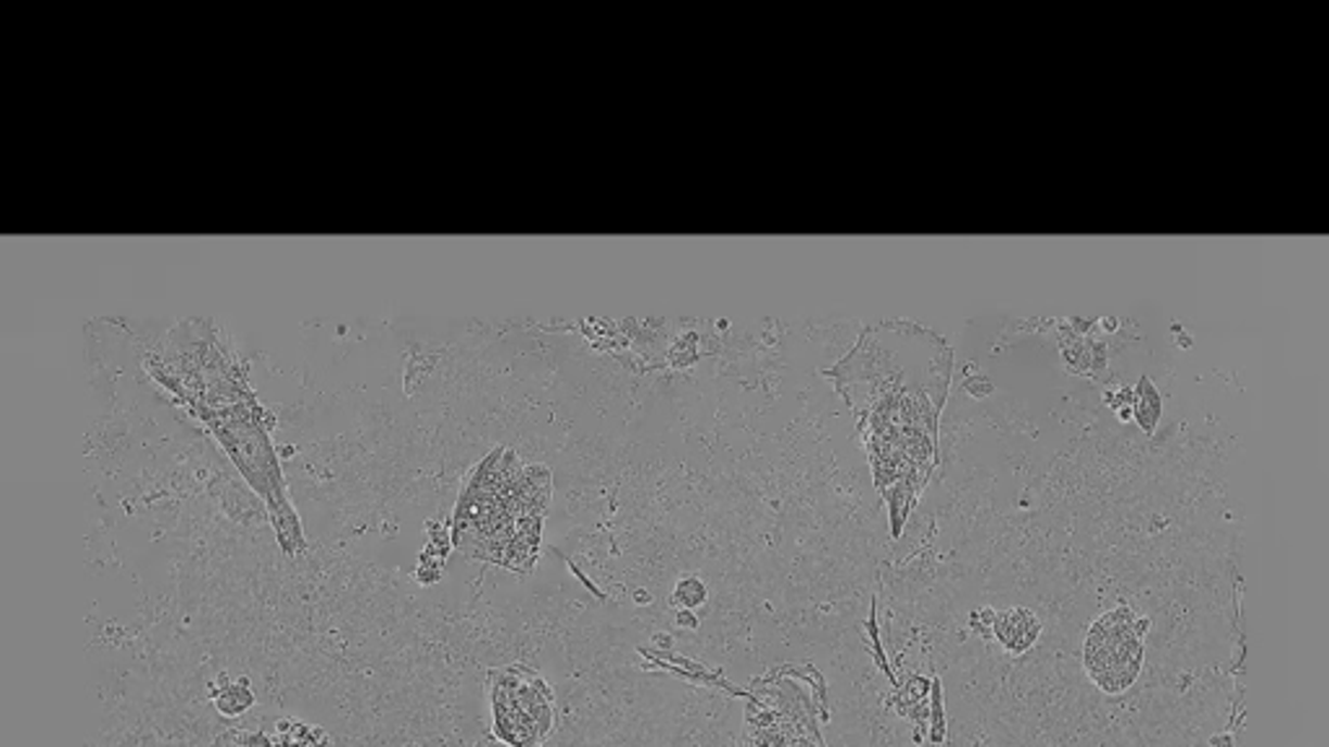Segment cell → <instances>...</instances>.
Wrapping results in <instances>:
<instances>
[{"mask_svg": "<svg viewBox=\"0 0 1329 747\" xmlns=\"http://www.w3.org/2000/svg\"><path fill=\"white\" fill-rule=\"evenodd\" d=\"M550 506V470L524 465L507 446L476 467L452 511L450 540L468 558L533 571Z\"/></svg>", "mask_w": 1329, "mask_h": 747, "instance_id": "obj_1", "label": "cell"}, {"mask_svg": "<svg viewBox=\"0 0 1329 747\" xmlns=\"http://www.w3.org/2000/svg\"><path fill=\"white\" fill-rule=\"evenodd\" d=\"M192 416L208 426V431L224 444L226 455L248 480L250 489L263 498L278 545L286 556H296L307 548L302 522L289 498L281 465H278L274 442H270V416L257 403L255 392L221 400V403L195 410Z\"/></svg>", "mask_w": 1329, "mask_h": 747, "instance_id": "obj_2", "label": "cell"}, {"mask_svg": "<svg viewBox=\"0 0 1329 747\" xmlns=\"http://www.w3.org/2000/svg\"><path fill=\"white\" fill-rule=\"evenodd\" d=\"M494 737L507 747H543L556 730L554 688L530 664L515 662L489 672Z\"/></svg>", "mask_w": 1329, "mask_h": 747, "instance_id": "obj_3", "label": "cell"}, {"mask_svg": "<svg viewBox=\"0 0 1329 747\" xmlns=\"http://www.w3.org/2000/svg\"><path fill=\"white\" fill-rule=\"evenodd\" d=\"M1151 620L1132 605L1119 603L1096 618L1083 644V667L1099 691L1119 696L1138 683L1146 664V636Z\"/></svg>", "mask_w": 1329, "mask_h": 747, "instance_id": "obj_4", "label": "cell"}, {"mask_svg": "<svg viewBox=\"0 0 1329 747\" xmlns=\"http://www.w3.org/2000/svg\"><path fill=\"white\" fill-rule=\"evenodd\" d=\"M748 747H826L819 732V706H787L780 717V709L756 693L748 706Z\"/></svg>", "mask_w": 1329, "mask_h": 747, "instance_id": "obj_5", "label": "cell"}, {"mask_svg": "<svg viewBox=\"0 0 1329 747\" xmlns=\"http://www.w3.org/2000/svg\"><path fill=\"white\" fill-rule=\"evenodd\" d=\"M972 629L985 638H992L1013 657H1021L1039 642L1041 620L1028 607H1008V610L982 607L972 616Z\"/></svg>", "mask_w": 1329, "mask_h": 747, "instance_id": "obj_6", "label": "cell"}, {"mask_svg": "<svg viewBox=\"0 0 1329 747\" xmlns=\"http://www.w3.org/2000/svg\"><path fill=\"white\" fill-rule=\"evenodd\" d=\"M211 698H214L218 713H224V717L229 719L242 717L244 711H250L252 706H255V693H252L250 678H237L229 680L226 685H216V688L211 691Z\"/></svg>", "mask_w": 1329, "mask_h": 747, "instance_id": "obj_7", "label": "cell"}, {"mask_svg": "<svg viewBox=\"0 0 1329 747\" xmlns=\"http://www.w3.org/2000/svg\"><path fill=\"white\" fill-rule=\"evenodd\" d=\"M1161 392L1155 390V384L1148 377L1140 379L1138 384V395H1135V418H1138L1140 429L1146 433L1155 431V423L1161 420Z\"/></svg>", "mask_w": 1329, "mask_h": 747, "instance_id": "obj_8", "label": "cell"}, {"mask_svg": "<svg viewBox=\"0 0 1329 747\" xmlns=\"http://www.w3.org/2000/svg\"><path fill=\"white\" fill-rule=\"evenodd\" d=\"M707 584L699 577H683L673 590V605H678V610H696L707 603Z\"/></svg>", "mask_w": 1329, "mask_h": 747, "instance_id": "obj_9", "label": "cell"}, {"mask_svg": "<svg viewBox=\"0 0 1329 747\" xmlns=\"http://www.w3.org/2000/svg\"><path fill=\"white\" fill-rule=\"evenodd\" d=\"M966 390H969V392H972V395H974V397H985V395H987V392H989V390H992V382H989V379H987V377H976V379H969V382H966Z\"/></svg>", "mask_w": 1329, "mask_h": 747, "instance_id": "obj_10", "label": "cell"}, {"mask_svg": "<svg viewBox=\"0 0 1329 747\" xmlns=\"http://www.w3.org/2000/svg\"><path fill=\"white\" fill-rule=\"evenodd\" d=\"M675 618H678V623L686 625V629H696V625H699V620H696L694 610H678Z\"/></svg>", "mask_w": 1329, "mask_h": 747, "instance_id": "obj_11", "label": "cell"}, {"mask_svg": "<svg viewBox=\"0 0 1329 747\" xmlns=\"http://www.w3.org/2000/svg\"><path fill=\"white\" fill-rule=\"evenodd\" d=\"M214 747H235V732H226L214 743Z\"/></svg>", "mask_w": 1329, "mask_h": 747, "instance_id": "obj_12", "label": "cell"}]
</instances>
